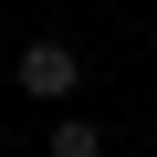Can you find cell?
I'll return each mask as SVG.
<instances>
[{"label":"cell","instance_id":"obj_2","mask_svg":"<svg viewBox=\"0 0 157 157\" xmlns=\"http://www.w3.org/2000/svg\"><path fill=\"white\" fill-rule=\"evenodd\" d=\"M52 157H105V126L94 115H52Z\"/></svg>","mask_w":157,"mask_h":157},{"label":"cell","instance_id":"obj_1","mask_svg":"<svg viewBox=\"0 0 157 157\" xmlns=\"http://www.w3.org/2000/svg\"><path fill=\"white\" fill-rule=\"evenodd\" d=\"M11 84H21L32 105H52V115H63L73 94H84V52H73V42H52V32H42V42H21V52H11Z\"/></svg>","mask_w":157,"mask_h":157}]
</instances>
